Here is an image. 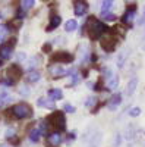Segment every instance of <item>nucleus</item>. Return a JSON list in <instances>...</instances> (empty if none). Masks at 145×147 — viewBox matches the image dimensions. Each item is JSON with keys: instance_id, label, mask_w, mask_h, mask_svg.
Returning a JSON list of instances; mask_svg holds the SVG:
<instances>
[{"instance_id": "obj_15", "label": "nucleus", "mask_w": 145, "mask_h": 147, "mask_svg": "<svg viewBox=\"0 0 145 147\" xmlns=\"http://www.w3.org/2000/svg\"><path fill=\"white\" fill-rule=\"evenodd\" d=\"M120 103H122V96H120V94H114V96L110 97V100H108L107 106H108V109H110V110H114V109L119 107Z\"/></svg>"}, {"instance_id": "obj_32", "label": "nucleus", "mask_w": 145, "mask_h": 147, "mask_svg": "<svg viewBox=\"0 0 145 147\" xmlns=\"http://www.w3.org/2000/svg\"><path fill=\"white\" fill-rule=\"evenodd\" d=\"M101 18H103L104 21H114V19H116V15L110 13V12H107V13H101Z\"/></svg>"}, {"instance_id": "obj_34", "label": "nucleus", "mask_w": 145, "mask_h": 147, "mask_svg": "<svg viewBox=\"0 0 145 147\" xmlns=\"http://www.w3.org/2000/svg\"><path fill=\"white\" fill-rule=\"evenodd\" d=\"M138 25H145V6L142 7V13L138 19Z\"/></svg>"}, {"instance_id": "obj_19", "label": "nucleus", "mask_w": 145, "mask_h": 147, "mask_svg": "<svg viewBox=\"0 0 145 147\" xmlns=\"http://www.w3.org/2000/svg\"><path fill=\"white\" fill-rule=\"evenodd\" d=\"M37 105L40 107H47V109H54V102L50 100V99H44V97H40V99L37 100Z\"/></svg>"}, {"instance_id": "obj_42", "label": "nucleus", "mask_w": 145, "mask_h": 147, "mask_svg": "<svg viewBox=\"0 0 145 147\" xmlns=\"http://www.w3.org/2000/svg\"><path fill=\"white\" fill-rule=\"evenodd\" d=\"M142 38H145V30H144V32H142Z\"/></svg>"}, {"instance_id": "obj_6", "label": "nucleus", "mask_w": 145, "mask_h": 147, "mask_svg": "<svg viewBox=\"0 0 145 147\" xmlns=\"http://www.w3.org/2000/svg\"><path fill=\"white\" fill-rule=\"evenodd\" d=\"M88 3H87V0H75L74 2V13L76 16H84V15H87V12H88Z\"/></svg>"}, {"instance_id": "obj_14", "label": "nucleus", "mask_w": 145, "mask_h": 147, "mask_svg": "<svg viewBox=\"0 0 145 147\" xmlns=\"http://www.w3.org/2000/svg\"><path fill=\"white\" fill-rule=\"evenodd\" d=\"M136 87H138V77L130 78V80H129V82H128V85H126V90H125L126 96H132V94L135 93Z\"/></svg>"}, {"instance_id": "obj_1", "label": "nucleus", "mask_w": 145, "mask_h": 147, "mask_svg": "<svg viewBox=\"0 0 145 147\" xmlns=\"http://www.w3.org/2000/svg\"><path fill=\"white\" fill-rule=\"evenodd\" d=\"M87 28H88V35L91 40H98L103 37V34H106L108 31V28L106 27V24L100 19H97L94 16H91L88 19V24H87Z\"/></svg>"}, {"instance_id": "obj_3", "label": "nucleus", "mask_w": 145, "mask_h": 147, "mask_svg": "<svg viewBox=\"0 0 145 147\" xmlns=\"http://www.w3.org/2000/svg\"><path fill=\"white\" fill-rule=\"evenodd\" d=\"M47 122L50 125H53L57 131H63L66 128V119H65V113L63 112H59V110H56V112H53L51 115L47 116Z\"/></svg>"}, {"instance_id": "obj_43", "label": "nucleus", "mask_w": 145, "mask_h": 147, "mask_svg": "<svg viewBox=\"0 0 145 147\" xmlns=\"http://www.w3.org/2000/svg\"><path fill=\"white\" fill-rule=\"evenodd\" d=\"M0 19H2V12H0Z\"/></svg>"}, {"instance_id": "obj_31", "label": "nucleus", "mask_w": 145, "mask_h": 147, "mask_svg": "<svg viewBox=\"0 0 145 147\" xmlns=\"http://www.w3.org/2000/svg\"><path fill=\"white\" fill-rule=\"evenodd\" d=\"M9 100H10V96H9L7 93H2V94H0V106L5 105V103H7Z\"/></svg>"}, {"instance_id": "obj_40", "label": "nucleus", "mask_w": 145, "mask_h": 147, "mask_svg": "<svg viewBox=\"0 0 145 147\" xmlns=\"http://www.w3.org/2000/svg\"><path fill=\"white\" fill-rule=\"evenodd\" d=\"M13 136H15V131H13V129H9V131H6V137H7V138H12Z\"/></svg>"}, {"instance_id": "obj_41", "label": "nucleus", "mask_w": 145, "mask_h": 147, "mask_svg": "<svg viewBox=\"0 0 145 147\" xmlns=\"http://www.w3.org/2000/svg\"><path fill=\"white\" fill-rule=\"evenodd\" d=\"M25 57H27V56H25V53H23V52H21V53L18 55V59H19V60H25Z\"/></svg>"}, {"instance_id": "obj_5", "label": "nucleus", "mask_w": 145, "mask_h": 147, "mask_svg": "<svg viewBox=\"0 0 145 147\" xmlns=\"http://www.w3.org/2000/svg\"><path fill=\"white\" fill-rule=\"evenodd\" d=\"M75 56L69 53V52H56L54 55H51V62L56 63H70L74 62Z\"/></svg>"}, {"instance_id": "obj_33", "label": "nucleus", "mask_w": 145, "mask_h": 147, "mask_svg": "<svg viewBox=\"0 0 145 147\" xmlns=\"http://www.w3.org/2000/svg\"><path fill=\"white\" fill-rule=\"evenodd\" d=\"M70 77H72V82H70V85H76V84L81 81V77L78 75V74H72Z\"/></svg>"}, {"instance_id": "obj_13", "label": "nucleus", "mask_w": 145, "mask_h": 147, "mask_svg": "<svg viewBox=\"0 0 145 147\" xmlns=\"http://www.w3.org/2000/svg\"><path fill=\"white\" fill-rule=\"evenodd\" d=\"M101 141H103V132L101 131H97L94 136H91L90 143H88V147H100L101 146Z\"/></svg>"}, {"instance_id": "obj_36", "label": "nucleus", "mask_w": 145, "mask_h": 147, "mask_svg": "<svg viewBox=\"0 0 145 147\" xmlns=\"http://www.w3.org/2000/svg\"><path fill=\"white\" fill-rule=\"evenodd\" d=\"M19 93H21L22 96H28V94H29V88L27 87V85H22V87L19 88Z\"/></svg>"}, {"instance_id": "obj_35", "label": "nucleus", "mask_w": 145, "mask_h": 147, "mask_svg": "<svg viewBox=\"0 0 145 147\" xmlns=\"http://www.w3.org/2000/svg\"><path fill=\"white\" fill-rule=\"evenodd\" d=\"M120 143H122V136H120V134H116V137H114V140H113V146H114V147H119Z\"/></svg>"}, {"instance_id": "obj_21", "label": "nucleus", "mask_w": 145, "mask_h": 147, "mask_svg": "<svg viewBox=\"0 0 145 147\" xmlns=\"http://www.w3.org/2000/svg\"><path fill=\"white\" fill-rule=\"evenodd\" d=\"M117 85H119V75L113 74V75L107 80V87H108V90H114V88H117Z\"/></svg>"}, {"instance_id": "obj_17", "label": "nucleus", "mask_w": 145, "mask_h": 147, "mask_svg": "<svg viewBox=\"0 0 145 147\" xmlns=\"http://www.w3.org/2000/svg\"><path fill=\"white\" fill-rule=\"evenodd\" d=\"M12 55H13V47H10V46H7V44L0 47V57H2L3 60L10 59Z\"/></svg>"}, {"instance_id": "obj_30", "label": "nucleus", "mask_w": 145, "mask_h": 147, "mask_svg": "<svg viewBox=\"0 0 145 147\" xmlns=\"http://www.w3.org/2000/svg\"><path fill=\"white\" fill-rule=\"evenodd\" d=\"M63 110H65V112H67V113H74V112H76L75 106H74V105H70V103H65V105H63Z\"/></svg>"}, {"instance_id": "obj_39", "label": "nucleus", "mask_w": 145, "mask_h": 147, "mask_svg": "<svg viewBox=\"0 0 145 147\" xmlns=\"http://www.w3.org/2000/svg\"><path fill=\"white\" fill-rule=\"evenodd\" d=\"M3 84H5V85H13L15 81H13V80H10V78H7V80H3Z\"/></svg>"}, {"instance_id": "obj_11", "label": "nucleus", "mask_w": 145, "mask_h": 147, "mask_svg": "<svg viewBox=\"0 0 145 147\" xmlns=\"http://www.w3.org/2000/svg\"><path fill=\"white\" fill-rule=\"evenodd\" d=\"M48 72H50V75L53 78H62V77L66 75V71L60 65H51L50 68H48Z\"/></svg>"}, {"instance_id": "obj_18", "label": "nucleus", "mask_w": 145, "mask_h": 147, "mask_svg": "<svg viewBox=\"0 0 145 147\" xmlns=\"http://www.w3.org/2000/svg\"><path fill=\"white\" fill-rule=\"evenodd\" d=\"M48 143H50L51 146H59L60 143H62V136H60V132H51L48 134Z\"/></svg>"}, {"instance_id": "obj_8", "label": "nucleus", "mask_w": 145, "mask_h": 147, "mask_svg": "<svg viewBox=\"0 0 145 147\" xmlns=\"http://www.w3.org/2000/svg\"><path fill=\"white\" fill-rule=\"evenodd\" d=\"M129 49H123V50H120L119 53H117V57H116V65H117V68H120L122 69L125 65H126V62H128V57H129Z\"/></svg>"}, {"instance_id": "obj_27", "label": "nucleus", "mask_w": 145, "mask_h": 147, "mask_svg": "<svg viewBox=\"0 0 145 147\" xmlns=\"http://www.w3.org/2000/svg\"><path fill=\"white\" fill-rule=\"evenodd\" d=\"M34 3H35V0H22V9L27 12L28 9H31L34 6Z\"/></svg>"}, {"instance_id": "obj_22", "label": "nucleus", "mask_w": 145, "mask_h": 147, "mask_svg": "<svg viewBox=\"0 0 145 147\" xmlns=\"http://www.w3.org/2000/svg\"><path fill=\"white\" fill-rule=\"evenodd\" d=\"M21 25H22V19L15 18V19L9 21V24H7V28H9V30H13V31H16V30H21Z\"/></svg>"}, {"instance_id": "obj_12", "label": "nucleus", "mask_w": 145, "mask_h": 147, "mask_svg": "<svg viewBox=\"0 0 145 147\" xmlns=\"http://www.w3.org/2000/svg\"><path fill=\"white\" fill-rule=\"evenodd\" d=\"M60 24H62V18H60V15H51L50 16V24L47 25V28H45V31L47 32H51L53 30H56Z\"/></svg>"}, {"instance_id": "obj_25", "label": "nucleus", "mask_w": 145, "mask_h": 147, "mask_svg": "<svg viewBox=\"0 0 145 147\" xmlns=\"http://www.w3.org/2000/svg\"><path fill=\"white\" fill-rule=\"evenodd\" d=\"M40 138H41V132H40V129H35V128H34V129L29 132V140H31L32 143H38Z\"/></svg>"}, {"instance_id": "obj_9", "label": "nucleus", "mask_w": 145, "mask_h": 147, "mask_svg": "<svg viewBox=\"0 0 145 147\" xmlns=\"http://www.w3.org/2000/svg\"><path fill=\"white\" fill-rule=\"evenodd\" d=\"M6 74H7V77L10 78V80H18L21 75H22V69H21V66L18 65V63H13V65H10L9 68H7V71H6Z\"/></svg>"}, {"instance_id": "obj_4", "label": "nucleus", "mask_w": 145, "mask_h": 147, "mask_svg": "<svg viewBox=\"0 0 145 147\" xmlns=\"http://www.w3.org/2000/svg\"><path fill=\"white\" fill-rule=\"evenodd\" d=\"M116 44H117L116 37H113L110 32L107 31V32H106V35L101 38V47H103V50H104V52H107V53H112V52H114Z\"/></svg>"}, {"instance_id": "obj_28", "label": "nucleus", "mask_w": 145, "mask_h": 147, "mask_svg": "<svg viewBox=\"0 0 145 147\" xmlns=\"http://www.w3.org/2000/svg\"><path fill=\"white\" fill-rule=\"evenodd\" d=\"M7 27H5V25H2L0 27V43H3L5 41V38H6V35H7Z\"/></svg>"}, {"instance_id": "obj_23", "label": "nucleus", "mask_w": 145, "mask_h": 147, "mask_svg": "<svg viewBox=\"0 0 145 147\" xmlns=\"http://www.w3.org/2000/svg\"><path fill=\"white\" fill-rule=\"evenodd\" d=\"M76 28H78V22H76L75 19H69V21L65 24V31H66V32H74Z\"/></svg>"}, {"instance_id": "obj_7", "label": "nucleus", "mask_w": 145, "mask_h": 147, "mask_svg": "<svg viewBox=\"0 0 145 147\" xmlns=\"http://www.w3.org/2000/svg\"><path fill=\"white\" fill-rule=\"evenodd\" d=\"M135 16H136V6H135V5H130V6L126 9V12L123 13V16H122V22L130 25V24L134 22Z\"/></svg>"}, {"instance_id": "obj_44", "label": "nucleus", "mask_w": 145, "mask_h": 147, "mask_svg": "<svg viewBox=\"0 0 145 147\" xmlns=\"http://www.w3.org/2000/svg\"><path fill=\"white\" fill-rule=\"evenodd\" d=\"M0 147H7V146H0Z\"/></svg>"}, {"instance_id": "obj_2", "label": "nucleus", "mask_w": 145, "mask_h": 147, "mask_svg": "<svg viewBox=\"0 0 145 147\" xmlns=\"http://www.w3.org/2000/svg\"><path fill=\"white\" fill-rule=\"evenodd\" d=\"M10 113L16 119H27L32 115V109L28 103H18L10 109Z\"/></svg>"}, {"instance_id": "obj_38", "label": "nucleus", "mask_w": 145, "mask_h": 147, "mask_svg": "<svg viewBox=\"0 0 145 147\" xmlns=\"http://www.w3.org/2000/svg\"><path fill=\"white\" fill-rule=\"evenodd\" d=\"M15 44H16V38H15V37H12V38H9L7 46H10V47H15Z\"/></svg>"}, {"instance_id": "obj_26", "label": "nucleus", "mask_w": 145, "mask_h": 147, "mask_svg": "<svg viewBox=\"0 0 145 147\" xmlns=\"http://www.w3.org/2000/svg\"><path fill=\"white\" fill-rule=\"evenodd\" d=\"M97 103H98L97 97H88L87 102H85V106H87L88 109H92V107H95V105H97Z\"/></svg>"}, {"instance_id": "obj_37", "label": "nucleus", "mask_w": 145, "mask_h": 147, "mask_svg": "<svg viewBox=\"0 0 145 147\" xmlns=\"http://www.w3.org/2000/svg\"><path fill=\"white\" fill-rule=\"evenodd\" d=\"M43 50H44V52H47V53H50V52H51V44H50V43L44 44V46H43Z\"/></svg>"}, {"instance_id": "obj_16", "label": "nucleus", "mask_w": 145, "mask_h": 147, "mask_svg": "<svg viewBox=\"0 0 145 147\" xmlns=\"http://www.w3.org/2000/svg\"><path fill=\"white\" fill-rule=\"evenodd\" d=\"M48 99L53 100V102L62 100L63 99V91L60 90V88H51V90H48Z\"/></svg>"}, {"instance_id": "obj_24", "label": "nucleus", "mask_w": 145, "mask_h": 147, "mask_svg": "<svg viewBox=\"0 0 145 147\" xmlns=\"http://www.w3.org/2000/svg\"><path fill=\"white\" fill-rule=\"evenodd\" d=\"M113 3H114V0H103V3H101V13H107V12H110Z\"/></svg>"}, {"instance_id": "obj_20", "label": "nucleus", "mask_w": 145, "mask_h": 147, "mask_svg": "<svg viewBox=\"0 0 145 147\" xmlns=\"http://www.w3.org/2000/svg\"><path fill=\"white\" fill-rule=\"evenodd\" d=\"M40 80H41V74L38 71L32 69V71L28 72V75H27V81L28 82H38Z\"/></svg>"}, {"instance_id": "obj_10", "label": "nucleus", "mask_w": 145, "mask_h": 147, "mask_svg": "<svg viewBox=\"0 0 145 147\" xmlns=\"http://www.w3.org/2000/svg\"><path fill=\"white\" fill-rule=\"evenodd\" d=\"M136 136H138V129H136V127H135L134 124H128L126 128H125V131H123V137H125V140L132 141Z\"/></svg>"}, {"instance_id": "obj_29", "label": "nucleus", "mask_w": 145, "mask_h": 147, "mask_svg": "<svg viewBox=\"0 0 145 147\" xmlns=\"http://www.w3.org/2000/svg\"><path fill=\"white\" fill-rule=\"evenodd\" d=\"M141 115V107H132L130 110H129V116H132V118H136V116H139Z\"/></svg>"}]
</instances>
